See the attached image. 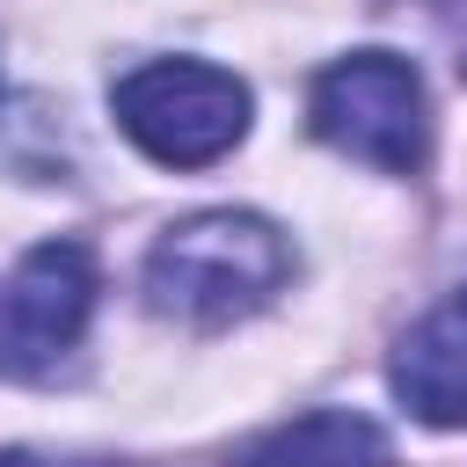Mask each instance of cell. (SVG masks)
I'll return each instance as SVG.
<instances>
[{"instance_id":"6da1fadb","label":"cell","mask_w":467,"mask_h":467,"mask_svg":"<svg viewBox=\"0 0 467 467\" xmlns=\"http://www.w3.org/2000/svg\"><path fill=\"white\" fill-rule=\"evenodd\" d=\"M292 277V248L255 212H197L146 255V306L182 328H234Z\"/></svg>"},{"instance_id":"7a4b0ae2","label":"cell","mask_w":467,"mask_h":467,"mask_svg":"<svg viewBox=\"0 0 467 467\" xmlns=\"http://www.w3.org/2000/svg\"><path fill=\"white\" fill-rule=\"evenodd\" d=\"M306 124L321 146L379 168V175H416L431 161V95L423 73L394 51H350L314 73L306 88Z\"/></svg>"},{"instance_id":"3957f363","label":"cell","mask_w":467,"mask_h":467,"mask_svg":"<svg viewBox=\"0 0 467 467\" xmlns=\"http://www.w3.org/2000/svg\"><path fill=\"white\" fill-rule=\"evenodd\" d=\"M117 131L161 168H212L248 131V80L204 58H153L117 80Z\"/></svg>"},{"instance_id":"277c9868","label":"cell","mask_w":467,"mask_h":467,"mask_svg":"<svg viewBox=\"0 0 467 467\" xmlns=\"http://www.w3.org/2000/svg\"><path fill=\"white\" fill-rule=\"evenodd\" d=\"M95 292H102V277H95V255L80 241H36L15 263V285H7V336H0L7 365L22 379L51 372L80 343V328L95 314Z\"/></svg>"},{"instance_id":"5b68a950","label":"cell","mask_w":467,"mask_h":467,"mask_svg":"<svg viewBox=\"0 0 467 467\" xmlns=\"http://www.w3.org/2000/svg\"><path fill=\"white\" fill-rule=\"evenodd\" d=\"M387 379L401 394V409L431 431H460L467 423V285L445 292L423 321L401 328Z\"/></svg>"},{"instance_id":"8992f818","label":"cell","mask_w":467,"mask_h":467,"mask_svg":"<svg viewBox=\"0 0 467 467\" xmlns=\"http://www.w3.org/2000/svg\"><path fill=\"white\" fill-rule=\"evenodd\" d=\"M226 467H394V445L358 409H306V416L270 423L248 445H234Z\"/></svg>"},{"instance_id":"52a82bcc","label":"cell","mask_w":467,"mask_h":467,"mask_svg":"<svg viewBox=\"0 0 467 467\" xmlns=\"http://www.w3.org/2000/svg\"><path fill=\"white\" fill-rule=\"evenodd\" d=\"M452 36H460V73H467V0H452Z\"/></svg>"}]
</instances>
